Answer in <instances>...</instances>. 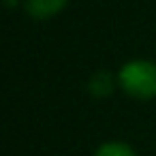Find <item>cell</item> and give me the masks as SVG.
<instances>
[{
    "label": "cell",
    "instance_id": "2",
    "mask_svg": "<svg viewBox=\"0 0 156 156\" xmlns=\"http://www.w3.org/2000/svg\"><path fill=\"white\" fill-rule=\"evenodd\" d=\"M66 5L69 0H26V11L34 20H49L58 15Z\"/></svg>",
    "mask_w": 156,
    "mask_h": 156
},
{
    "label": "cell",
    "instance_id": "3",
    "mask_svg": "<svg viewBox=\"0 0 156 156\" xmlns=\"http://www.w3.org/2000/svg\"><path fill=\"white\" fill-rule=\"evenodd\" d=\"M115 83H118V77H113L109 71H96L88 81V90L96 98H107L115 90Z\"/></svg>",
    "mask_w": 156,
    "mask_h": 156
},
{
    "label": "cell",
    "instance_id": "1",
    "mask_svg": "<svg viewBox=\"0 0 156 156\" xmlns=\"http://www.w3.org/2000/svg\"><path fill=\"white\" fill-rule=\"evenodd\" d=\"M118 86L137 101L156 96V64L150 60H130L118 71Z\"/></svg>",
    "mask_w": 156,
    "mask_h": 156
},
{
    "label": "cell",
    "instance_id": "4",
    "mask_svg": "<svg viewBox=\"0 0 156 156\" xmlns=\"http://www.w3.org/2000/svg\"><path fill=\"white\" fill-rule=\"evenodd\" d=\"M94 156H137V152L122 141H107L103 145H98V150L94 152Z\"/></svg>",
    "mask_w": 156,
    "mask_h": 156
}]
</instances>
